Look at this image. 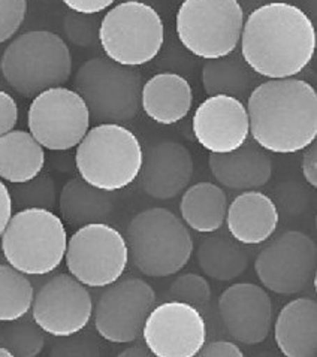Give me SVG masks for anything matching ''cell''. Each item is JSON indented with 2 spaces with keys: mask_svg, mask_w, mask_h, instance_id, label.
Returning <instances> with one entry per match:
<instances>
[{
  "mask_svg": "<svg viewBox=\"0 0 317 357\" xmlns=\"http://www.w3.org/2000/svg\"><path fill=\"white\" fill-rule=\"evenodd\" d=\"M241 56L259 77H297L316 51V29L297 5L272 2L247 15L241 31Z\"/></svg>",
  "mask_w": 317,
  "mask_h": 357,
  "instance_id": "6da1fadb",
  "label": "cell"
},
{
  "mask_svg": "<svg viewBox=\"0 0 317 357\" xmlns=\"http://www.w3.org/2000/svg\"><path fill=\"white\" fill-rule=\"evenodd\" d=\"M250 135L260 149L293 154L317 138V93L298 78L268 79L247 98Z\"/></svg>",
  "mask_w": 317,
  "mask_h": 357,
  "instance_id": "7a4b0ae2",
  "label": "cell"
},
{
  "mask_svg": "<svg viewBox=\"0 0 317 357\" xmlns=\"http://www.w3.org/2000/svg\"><path fill=\"white\" fill-rule=\"evenodd\" d=\"M0 70L6 82L24 98L60 87L72 75L68 44L48 30H31L17 36L5 48Z\"/></svg>",
  "mask_w": 317,
  "mask_h": 357,
  "instance_id": "3957f363",
  "label": "cell"
},
{
  "mask_svg": "<svg viewBox=\"0 0 317 357\" xmlns=\"http://www.w3.org/2000/svg\"><path fill=\"white\" fill-rule=\"evenodd\" d=\"M129 256L147 277L177 274L193 253V238L182 218L166 208H150L136 214L126 232Z\"/></svg>",
  "mask_w": 317,
  "mask_h": 357,
  "instance_id": "277c9868",
  "label": "cell"
},
{
  "mask_svg": "<svg viewBox=\"0 0 317 357\" xmlns=\"http://www.w3.org/2000/svg\"><path fill=\"white\" fill-rule=\"evenodd\" d=\"M144 153L140 139L123 124L101 123L77 145L80 178L105 192H119L140 176Z\"/></svg>",
  "mask_w": 317,
  "mask_h": 357,
  "instance_id": "5b68a950",
  "label": "cell"
},
{
  "mask_svg": "<svg viewBox=\"0 0 317 357\" xmlns=\"http://www.w3.org/2000/svg\"><path fill=\"white\" fill-rule=\"evenodd\" d=\"M0 239L8 265L36 277L56 271L68 247L63 220L42 208L20 209L10 215Z\"/></svg>",
  "mask_w": 317,
  "mask_h": 357,
  "instance_id": "8992f818",
  "label": "cell"
},
{
  "mask_svg": "<svg viewBox=\"0 0 317 357\" xmlns=\"http://www.w3.org/2000/svg\"><path fill=\"white\" fill-rule=\"evenodd\" d=\"M75 91L86 102L90 119L126 124L141 111L142 77L136 68L110 59H91L77 72Z\"/></svg>",
  "mask_w": 317,
  "mask_h": 357,
  "instance_id": "52a82bcc",
  "label": "cell"
},
{
  "mask_svg": "<svg viewBox=\"0 0 317 357\" xmlns=\"http://www.w3.org/2000/svg\"><path fill=\"white\" fill-rule=\"evenodd\" d=\"M165 42V26L157 10L138 0H124L101 20L99 44L107 59L138 68L153 61Z\"/></svg>",
  "mask_w": 317,
  "mask_h": 357,
  "instance_id": "ba28073f",
  "label": "cell"
},
{
  "mask_svg": "<svg viewBox=\"0 0 317 357\" xmlns=\"http://www.w3.org/2000/svg\"><path fill=\"white\" fill-rule=\"evenodd\" d=\"M244 20L238 0H184L175 17V30L189 52L213 60L238 48Z\"/></svg>",
  "mask_w": 317,
  "mask_h": 357,
  "instance_id": "9c48e42d",
  "label": "cell"
},
{
  "mask_svg": "<svg viewBox=\"0 0 317 357\" xmlns=\"http://www.w3.org/2000/svg\"><path fill=\"white\" fill-rule=\"evenodd\" d=\"M69 274L87 287H107L120 280L129 264L126 238L107 223H90L68 239Z\"/></svg>",
  "mask_w": 317,
  "mask_h": 357,
  "instance_id": "30bf717a",
  "label": "cell"
},
{
  "mask_svg": "<svg viewBox=\"0 0 317 357\" xmlns=\"http://www.w3.org/2000/svg\"><path fill=\"white\" fill-rule=\"evenodd\" d=\"M90 120L86 102L63 86L36 94L27 112L29 132L50 151L75 149L89 132Z\"/></svg>",
  "mask_w": 317,
  "mask_h": 357,
  "instance_id": "8fae6325",
  "label": "cell"
},
{
  "mask_svg": "<svg viewBox=\"0 0 317 357\" xmlns=\"http://www.w3.org/2000/svg\"><path fill=\"white\" fill-rule=\"evenodd\" d=\"M317 245L298 230L280 235L256 257L255 271L262 286L277 295H297L316 275Z\"/></svg>",
  "mask_w": 317,
  "mask_h": 357,
  "instance_id": "7c38bea8",
  "label": "cell"
},
{
  "mask_svg": "<svg viewBox=\"0 0 317 357\" xmlns=\"http://www.w3.org/2000/svg\"><path fill=\"white\" fill-rule=\"evenodd\" d=\"M154 289L141 278L115 281L105 287L93 307L94 328L103 340L129 344L138 340L154 308Z\"/></svg>",
  "mask_w": 317,
  "mask_h": 357,
  "instance_id": "4fadbf2b",
  "label": "cell"
},
{
  "mask_svg": "<svg viewBox=\"0 0 317 357\" xmlns=\"http://www.w3.org/2000/svg\"><path fill=\"white\" fill-rule=\"evenodd\" d=\"M31 320L51 337L63 338L87 328L93 316V299L87 286L71 274L51 277L35 293Z\"/></svg>",
  "mask_w": 317,
  "mask_h": 357,
  "instance_id": "5bb4252c",
  "label": "cell"
},
{
  "mask_svg": "<svg viewBox=\"0 0 317 357\" xmlns=\"http://www.w3.org/2000/svg\"><path fill=\"white\" fill-rule=\"evenodd\" d=\"M141 335L156 357H193L207 341V324L198 308L169 301L152 310Z\"/></svg>",
  "mask_w": 317,
  "mask_h": 357,
  "instance_id": "9a60e30c",
  "label": "cell"
},
{
  "mask_svg": "<svg viewBox=\"0 0 317 357\" xmlns=\"http://www.w3.org/2000/svg\"><path fill=\"white\" fill-rule=\"evenodd\" d=\"M192 129L198 144L209 153L235 151L250 135L246 105L225 94L209 96L196 108Z\"/></svg>",
  "mask_w": 317,
  "mask_h": 357,
  "instance_id": "2e32d148",
  "label": "cell"
},
{
  "mask_svg": "<svg viewBox=\"0 0 317 357\" xmlns=\"http://www.w3.org/2000/svg\"><path fill=\"white\" fill-rule=\"evenodd\" d=\"M219 314L230 337L241 344L263 342L272 328V301L265 289L251 282H238L223 290Z\"/></svg>",
  "mask_w": 317,
  "mask_h": 357,
  "instance_id": "e0dca14e",
  "label": "cell"
},
{
  "mask_svg": "<svg viewBox=\"0 0 317 357\" xmlns=\"http://www.w3.org/2000/svg\"><path fill=\"white\" fill-rule=\"evenodd\" d=\"M193 167L192 153L183 144L161 141L144 154L140 185L157 201L174 199L190 184Z\"/></svg>",
  "mask_w": 317,
  "mask_h": 357,
  "instance_id": "ac0fdd59",
  "label": "cell"
},
{
  "mask_svg": "<svg viewBox=\"0 0 317 357\" xmlns=\"http://www.w3.org/2000/svg\"><path fill=\"white\" fill-rule=\"evenodd\" d=\"M209 171L214 180L230 190H258L267 185L272 176V159L267 150L255 142H244L230 153L208 157Z\"/></svg>",
  "mask_w": 317,
  "mask_h": 357,
  "instance_id": "d6986e66",
  "label": "cell"
},
{
  "mask_svg": "<svg viewBox=\"0 0 317 357\" xmlns=\"http://www.w3.org/2000/svg\"><path fill=\"white\" fill-rule=\"evenodd\" d=\"M279 222L277 205L262 192H242L228 205V232L244 245L265 243L277 230Z\"/></svg>",
  "mask_w": 317,
  "mask_h": 357,
  "instance_id": "ffe728a7",
  "label": "cell"
},
{
  "mask_svg": "<svg viewBox=\"0 0 317 357\" xmlns=\"http://www.w3.org/2000/svg\"><path fill=\"white\" fill-rule=\"evenodd\" d=\"M274 340L286 357H317V302L290 301L274 323Z\"/></svg>",
  "mask_w": 317,
  "mask_h": 357,
  "instance_id": "44dd1931",
  "label": "cell"
},
{
  "mask_svg": "<svg viewBox=\"0 0 317 357\" xmlns=\"http://www.w3.org/2000/svg\"><path fill=\"white\" fill-rule=\"evenodd\" d=\"M192 105L193 90L178 73H157L142 86L141 108L154 123L177 124L187 117Z\"/></svg>",
  "mask_w": 317,
  "mask_h": 357,
  "instance_id": "7402d4cb",
  "label": "cell"
},
{
  "mask_svg": "<svg viewBox=\"0 0 317 357\" xmlns=\"http://www.w3.org/2000/svg\"><path fill=\"white\" fill-rule=\"evenodd\" d=\"M45 166V149L30 132L10 130L0 136V180L10 184L30 181Z\"/></svg>",
  "mask_w": 317,
  "mask_h": 357,
  "instance_id": "603a6c76",
  "label": "cell"
},
{
  "mask_svg": "<svg viewBox=\"0 0 317 357\" xmlns=\"http://www.w3.org/2000/svg\"><path fill=\"white\" fill-rule=\"evenodd\" d=\"M59 209L61 218L72 226L105 223L114 211V197L82 178H72L61 188Z\"/></svg>",
  "mask_w": 317,
  "mask_h": 357,
  "instance_id": "cb8c5ba5",
  "label": "cell"
},
{
  "mask_svg": "<svg viewBox=\"0 0 317 357\" xmlns=\"http://www.w3.org/2000/svg\"><path fill=\"white\" fill-rule=\"evenodd\" d=\"M228 196L214 183H198L186 188L179 214L187 227L199 234H214L223 226L228 213Z\"/></svg>",
  "mask_w": 317,
  "mask_h": 357,
  "instance_id": "d4e9b609",
  "label": "cell"
},
{
  "mask_svg": "<svg viewBox=\"0 0 317 357\" xmlns=\"http://www.w3.org/2000/svg\"><path fill=\"white\" fill-rule=\"evenodd\" d=\"M199 268L216 281H230L241 277L249 268L251 253L230 235L217 234L200 241L196 250Z\"/></svg>",
  "mask_w": 317,
  "mask_h": 357,
  "instance_id": "484cf974",
  "label": "cell"
},
{
  "mask_svg": "<svg viewBox=\"0 0 317 357\" xmlns=\"http://www.w3.org/2000/svg\"><path fill=\"white\" fill-rule=\"evenodd\" d=\"M258 73L247 65L241 52L207 60L202 66V86L208 96L225 94L239 100L249 98L251 90L258 86Z\"/></svg>",
  "mask_w": 317,
  "mask_h": 357,
  "instance_id": "4316f807",
  "label": "cell"
},
{
  "mask_svg": "<svg viewBox=\"0 0 317 357\" xmlns=\"http://www.w3.org/2000/svg\"><path fill=\"white\" fill-rule=\"evenodd\" d=\"M34 298L35 289L26 274L10 265H0V321L26 317Z\"/></svg>",
  "mask_w": 317,
  "mask_h": 357,
  "instance_id": "83f0119b",
  "label": "cell"
},
{
  "mask_svg": "<svg viewBox=\"0 0 317 357\" xmlns=\"http://www.w3.org/2000/svg\"><path fill=\"white\" fill-rule=\"evenodd\" d=\"M0 344L15 357H35L45 347V332L35 321L20 319L0 329Z\"/></svg>",
  "mask_w": 317,
  "mask_h": 357,
  "instance_id": "f1b7e54d",
  "label": "cell"
},
{
  "mask_svg": "<svg viewBox=\"0 0 317 357\" xmlns=\"http://www.w3.org/2000/svg\"><path fill=\"white\" fill-rule=\"evenodd\" d=\"M9 193L13 205L20 209L42 208L52 211L57 204L56 183L50 174L40 172L30 181L14 184Z\"/></svg>",
  "mask_w": 317,
  "mask_h": 357,
  "instance_id": "f546056e",
  "label": "cell"
},
{
  "mask_svg": "<svg viewBox=\"0 0 317 357\" xmlns=\"http://www.w3.org/2000/svg\"><path fill=\"white\" fill-rule=\"evenodd\" d=\"M168 298L184 302L195 308H205L213 298L209 282L198 274H184L177 277L169 286Z\"/></svg>",
  "mask_w": 317,
  "mask_h": 357,
  "instance_id": "4dcf8cb0",
  "label": "cell"
},
{
  "mask_svg": "<svg viewBox=\"0 0 317 357\" xmlns=\"http://www.w3.org/2000/svg\"><path fill=\"white\" fill-rule=\"evenodd\" d=\"M98 14H81L71 10L63 18V30L66 38L73 45L80 48L91 47L99 40L101 21L96 18Z\"/></svg>",
  "mask_w": 317,
  "mask_h": 357,
  "instance_id": "1f68e13d",
  "label": "cell"
},
{
  "mask_svg": "<svg viewBox=\"0 0 317 357\" xmlns=\"http://www.w3.org/2000/svg\"><path fill=\"white\" fill-rule=\"evenodd\" d=\"M27 14V0H0V44L13 38Z\"/></svg>",
  "mask_w": 317,
  "mask_h": 357,
  "instance_id": "d6a6232c",
  "label": "cell"
},
{
  "mask_svg": "<svg viewBox=\"0 0 317 357\" xmlns=\"http://www.w3.org/2000/svg\"><path fill=\"white\" fill-rule=\"evenodd\" d=\"M63 341L54 344L51 350V356H66V357H84V356H99L101 347L99 344L89 337H63Z\"/></svg>",
  "mask_w": 317,
  "mask_h": 357,
  "instance_id": "836d02e7",
  "label": "cell"
},
{
  "mask_svg": "<svg viewBox=\"0 0 317 357\" xmlns=\"http://www.w3.org/2000/svg\"><path fill=\"white\" fill-rule=\"evenodd\" d=\"M18 123V105L9 93L0 90V136L14 130Z\"/></svg>",
  "mask_w": 317,
  "mask_h": 357,
  "instance_id": "e575fe53",
  "label": "cell"
},
{
  "mask_svg": "<svg viewBox=\"0 0 317 357\" xmlns=\"http://www.w3.org/2000/svg\"><path fill=\"white\" fill-rule=\"evenodd\" d=\"M198 356L200 357H242L244 353L241 351L237 344L230 341H213L204 344L199 350Z\"/></svg>",
  "mask_w": 317,
  "mask_h": 357,
  "instance_id": "d590c367",
  "label": "cell"
},
{
  "mask_svg": "<svg viewBox=\"0 0 317 357\" xmlns=\"http://www.w3.org/2000/svg\"><path fill=\"white\" fill-rule=\"evenodd\" d=\"M73 13L81 14H99L108 9L115 0H61Z\"/></svg>",
  "mask_w": 317,
  "mask_h": 357,
  "instance_id": "8d00e7d4",
  "label": "cell"
},
{
  "mask_svg": "<svg viewBox=\"0 0 317 357\" xmlns=\"http://www.w3.org/2000/svg\"><path fill=\"white\" fill-rule=\"evenodd\" d=\"M302 175L311 187H317V144L311 142L302 155Z\"/></svg>",
  "mask_w": 317,
  "mask_h": 357,
  "instance_id": "74e56055",
  "label": "cell"
},
{
  "mask_svg": "<svg viewBox=\"0 0 317 357\" xmlns=\"http://www.w3.org/2000/svg\"><path fill=\"white\" fill-rule=\"evenodd\" d=\"M13 209L14 205L13 199H10L9 188L2 180H0V236H2L10 215H13Z\"/></svg>",
  "mask_w": 317,
  "mask_h": 357,
  "instance_id": "f35d334b",
  "label": "cell"
},
{
  "mask_svg": "<svg viewBox=\"0 0 317 357\" xmlns=\"http://www.w3.org/2000/svg\"><path fill=\"white\" fill-rule=\"evenodd\" d=\"M120 357H152L153 353L150 349L144 344H133L131 347H126L123 351L119 353Z\"/></svg>",
  "mask_w": 317,
  "mask_h": 357,
  "instance_id": "ab89813d",
  "label": "cell"
},
{
  "mask_svg": "<svg viewBox=\"0 0 317 357\" xmlns=\"http://www.w3.org/2000/svg\"><path fill=\"white\" fill-rule=\"evenodd\" d=\"M272 2H281V0H238L239 6L244 10V14H250L251 10H255L263 5H268Z\"/></svg>",
  "mask_w": 317,
  "mask_h": 357,
  "instance_id": "60d3db41",
  "label": "cell"
},
{
  "mask_svg": "<svg viewBox=\"0 0 317 357\" xmlns=\"http://www.w3.org/2000/svg\"><path fill=\"white\" fill-rule=\"evenodd\" d=\"M0 357H14V356L6 347H3V345L0 344Z\"/></svg>",
  "mask_w": 317,
  "mask_h": 357,
  "instance_id": "b9f144b4",
  "label": "cell"
},
{
  "mask_svg": "<svg viewBox=\"0 0 317 357\" xmlns=\"http://www.w3.org/2000/svg\"><path fill=\"white\" fill-rule=\"evenodd\" d=\"M138 2H144V3H147V2H152V0H138Z\"/></svg>",
  "mask_w": 317,
  "mask_h": 357,
  "instance_id": "7bdbcfd3",
  "label": "cell"
}]
</instances>
